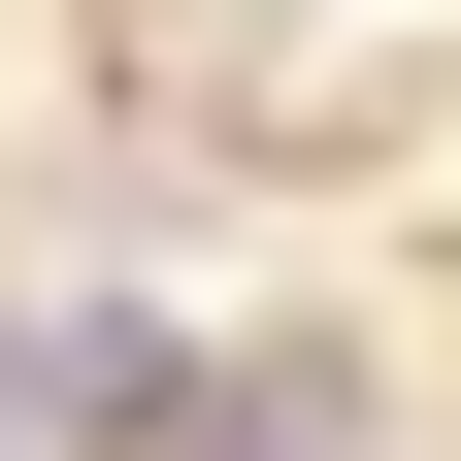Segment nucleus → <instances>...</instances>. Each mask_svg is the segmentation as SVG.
Instances as JSON below:
<instances>
[{
	"instance_id": "1",
	"label": "nucleus",
	"mask_w": 461,
	"mask_h": 461,
	"mask_svg": "<svg viewBox=\"0 0 461 461\" xmlns=\"http://www.w3.org/2000/svg\"><path fill=\"white\" fill-rule=\"evenodd\" d=\"M165 461H363V363H330V330H297V363H198Z\"/></svg>"
}]
</instances>
